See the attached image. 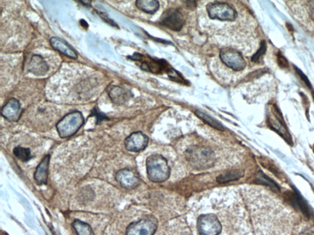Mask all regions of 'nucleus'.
Instances as JSON below:
<instances>
[{
	"instance_id": "1",
	"label": "nucleus",
	"mask_w": 314,
	"mask_h": 235,
	"mask_svg": "<svg viewBox=\"0 0 314 235\" xmlns=\"http://www.w3.org/2000/svg\"><path fill=\"white\" fill-rule=\"evenodd\" d=\"M146 167L148 178L153 182H164L170 176L171 169L168 161L160 154H152L147 157Z\"/></svg>"
},
{
	"instance_id": "2",
	"label": "nucleus",
	"mask_w": 314,
	"mask_h": 235,
	"mask_svg": "<svg viewBox=\"0 0 314 235\" xmlns=\"http://www.w3.org/2000/svg\"><path fill=\"white\" fill-rule=\"evenodd\" d=\"M186 157L193 168L205 170L214 165L215 156L213 151L209 148L193 147L186 151Z\"/></svg>"
},
{
	"instance_id": "3",
	"label": "nucleus",
	"mask_w": 314,
	"mask_h": 235,
	"mask_svg": "<svg viewBox=\"0 0 314 235\" xmlns=\"http://www.w3.org/2000/svg\"><path fill=\"white\" fill-rule=\"evenodd\" d=\"M84 123L81 112L76 111L64 116L56 125L58 135L62 138L72 137Z\"/></svg>"
},
{
	"instance_id": "4",
	"label": "nucleus",
	"mask_w": 314,
	"mask_h": 235,
	"mask_svg": "<svg viewBox=\"0 0 314 235\" xmlns=\"http://www.w3.org/2000/svg\"><path fill=\"white\" fill-rule=\"evenodd\" d=\"M158 227V221L149 216L133 222L127 228L126 235H153Z\"/></svg>"
},
{
	"instance_id": "5",
	"label": "nucleus",
	"mask_w": 314,
	"mask_h": 235,
	"mask_svg": "<svg viewBox=\"0 0 314 235\" xmlns=\"http://www.w3.org/2000/svg\"><path fill=\"white\" fill-rule=\"evenodd\" d=\"M209 17L212 19L222 21H233L236 19L237 13L232 6L227 3L214 2L207 6Z\"/></svg>"
},
{
	"instance_id": "6",
	"label": "nucleus",
	"mask_w": 314,
	"mask_h": 235,
	"mask_svg": "<svg viewBox=\"0 0 314 235\" xmlns=\"http://www.w3.org/2000/svg\"><path fill=\"white\" fill-rule=\"evenodd\" d=\"M199 235H219L221 225L217 216L213 214L203 215L197 221Z\"/></svg>"
},
{
	"instance_id": "7",
	"label": "nucleus",
	"mask_w": 314,
	"mask_h": 235,
	"mask_svg": "<svg viewBox=\"0 0 314 235\" xmlns=\"http://www.w3.org/2000/svg\"><path fill=\"white\" fill-rule=\"evenodd\" d=\"M221 60L228 67L235 70L239 71L244 69L245 61L242 55L238 51L233 49H224L220 54Z\"/></svg>"
},
{
	"instance_id": "8",
	"label": "nucleus",
	"mask_w": 314,
	"mask_h": 235,
	"mask_svg": "<svg viewBox=\"0 0 314 235\" xmlns=\"http://www.w3.org/2000/svg\"><path fill=\"white\" fill-rule=\"evenodd\" d=\"M160 23L173 31H180L184 26L183 15L176 9H169L163 12Z\"/></svg>"
},
{
	"instance_id": "9",
	"label": "nucleus",
	"mask_w": 314,
	"mask_h": 235,
	"mask_svg": "<svg viewBox=\"0 0 314 235\" xmlns=\"http://www.w3.org/2000/svg\"><path fill=\"white\" fill-rule=\"evenodd\" d=\"M149 143V138L141 132L132 133L125 139V147L126 149L131 152L138 153L143 151Z\"/></svg>"
},
{
	"instance_id": "10",
	"label": "nucleus",
	"mask_w": 314,
	"mask_h": 235,
	"mask_svg": "<svg viewBox=\"0 0 314 235\" xmlns=\"http://www.w3.org/2000/svg\"><path fill=\"white\" fill-rule=\"evenodd\" d=\"M116 179L122 187L128 190L137 187L140 183V179L136 173L128 169H121L117 172Z\"/></svg>"
},
{
	"instance_id": "11",
	"label": "nucleus",
	"mask_w": 314,
	"mask_h": 235,
	"mask_svg": "<svg viewBox=\"0 0 314 235\" xmlns=\"http://www.w3.org/2000/svg\"><path fill=\"white\" fill-rule=\"evenodd\" d=\"M23 114L19 101L16 99L12 98L3 107L2 115L5 119L11 122H17Z\"/></svg>"
},
{
	"instance_id": "12",
	"label": "nucleus",
	"mask_w": 314,
	"mask_h": 235,
	"mask_svg": "<svg viewBox=\"0 0 314 235\" xmlns=\"http://www.w3.org/2000/svg\"><path fill=\"white\" fill-rule=\"evenodd\" d=\"M28 70L36 76H44L49 69V66L41 55H34L28 64Z\"/></svg>"
},
{
	"instance_id": "13",
	"label": "nucleus",
	"mask_w": 314,
	"mask_h": 235,
	"mask_svg": "<svg viewBox=\"0 0 314 235\" xmlns=\"http://www.w3.org/2000/svg\"><path fill=\"white\" fill-rule=\"evenodd\" d=\"M50 44L55 50L68 57L72 59H77L78 57V53L75 49L62 39L58 37H52L50 39Z\"/></svg>"
},
{
	"instance_id": "14",
	"label": "nucleus",
	"mask_w": 314,
	"mask_h": 235,
	"mask_svg": "<svg viewBox=\"0 0 314 235\" xmlns=\"http://www.w3.org/2000/svg\"><path fill=\"white\" fill-rule=\"evenodd\" d=\"M50 159L51 156L49 154L46 155L37 167L35 174H34V178L38 185L47 184Z\"/></svg>"
},
{
	"instance_id": "15",
	"label": "nucleus",
	"mask_w": 314,
	"mask_h": 235,
	"mask_svg": "<svg viewBox=\"0 0 314 235\" xmlns=\"http://www.w3.org/2000/svg\"><path fill=\"white\" fill-rule=\"evenodd\" d=\"M108 95L112 103L116 105L124 104L131 98V92L119 86H112L109 89Z\"/></svg>"
},
{
	"instance_id": "16",
	"label": "nucleus",
	"mask_w": 314,
	"mask_h": 235,
	"mask_svg": "<svg viewBox=\"0 0 314 235\" xmlns=\"http://www.w3.org/2000/svg\"><path fill=\"white\" fill-rule=\"evenodd\" d=\"M136 6L141 11L149 14L155 13L160 7L159 2L154 0H138Z\"/></svg>"
},
{
	"instance_id": "17",
	"label": "nucleus",
	"mask_w": 314,
	"mask_h": 235,
	"mask_svg": "<svg viewBox=\"0 0 314 235\" xmlns=\"http://www.w3.org/2000/svg\"><path fill=\"white\" fill-rule=\"evenodd\" d=\"M244 176V172L236 170V171H231L218 176L217 178V181L218 183H227L232 181L237 180Z\"/></svg>"
},
{
	"instance_id": "18",
	"label": "nucleus",
	"mask_w": 314,
	"mask_h": 235,
	"mask_svg": "<svg viewBox=\"0 0 314 235\" xmlns=\"http://www.w3.org/2000/svg\"><path fill=\"white\" fill-rule=\"evenodd\" d=\"M72 225L78 235H95L90 225L85 222L75 220Z\"/></svg>"
},
{
	"instance_id": "19",
	"label": "nucleus",
	"mask_w": 314,
	"mask_h": 235,
	"mask_svg": "<svg viewBox=\"0 0 314 235\" xmlns=\"http://www.w3.org/2000/svg\"><path fill=\"white\" fill-rule=\"evenodd\" d=\"M195 114L196 115L199 117L200 119L202 120L203 122L213 127V128L218 130H220V131H223L225 129L224 126L221 125L219 122H218L217 120L213 119V118L208 115L207 114L203 113L199 110H196Z\"/></svg>"
},
{
	"instance_id": "20",
	"label": "nucleus",
	"mask_w": 314,
	"mask_h": 235,
	"mask_svg": "<svg viewBox=\"0 0 314 235\" xmlns=\"http://www.w3.org/2000/svg\"><path fill=\"white\" fill-rule=\"evenodd\" d=\"M14 156L23 162H28L32 159V154L29 148L16 147L13 150Z\"/></svg>"
},
{
	"instance_id": "21",
	"label": "nucleus",
	"mask_w": 314,
	"mask_h": 235,
	"mask_svg": "<svg viewBox=\"0 0 314 235\" xmlns=\"http://www.w3.org/2000/svg\"><path fill=\"white\" fill-rule=\"evenodd\" d=\"M258 180L264 185H269L270 187H272L275 191L279 190L278 185H277L275 182L271 180V179L267 178L266 176L262 174H260L258 176Z\"/></svg>"
},
{
	"instance_id": "22",
	"label": "nucleus",
	"mask_w": 314,
	"mask_h": 235,
	"mask_svg": "<svg viewBox=\"0 0 314 235\" xmlns=\"http://www.w3.org/2000/svg\"><path fill=\"white\" fill-rule=\"evenodd\" d=\"M266 49V45L265 42L263 41L262 44H261V48L257 52V54L254 55L253 57H252V60L254 62H258L259 61L260 58L262 55L265 53Z\"/></svg>"
},
{
	"instance_id": "23",
	"label": "nucleus",
	"mask_w": 314,
	"mask_h": 235,
	"mask_svg": "<svg viewBox=\"0 0 314 235\" xmlns=\"http://www.w3.org/2000/svg\"><path fill=\"white\" fill-rule=\"evenodd\" d=\"M278 63L279 66L283 68H287L288 67V63L287 60L282 56L281 54H279L278 56Z\"/></svg>"
},
{
	"instance_id": "24",
	"label": "nucleus",
	"mask_w": 314,
	"mask_h": 235,
	"mask_svg": "<svg viewBox=\"0 0 314 235\" xmlns=\"http://www.w3.org/2000/svg\"><path fill=\"white\" fill-rule=\"evenodd\" d=\"M309 14L310 17L314 21V2H309Z\"/></svg>"
}]
</instances>
